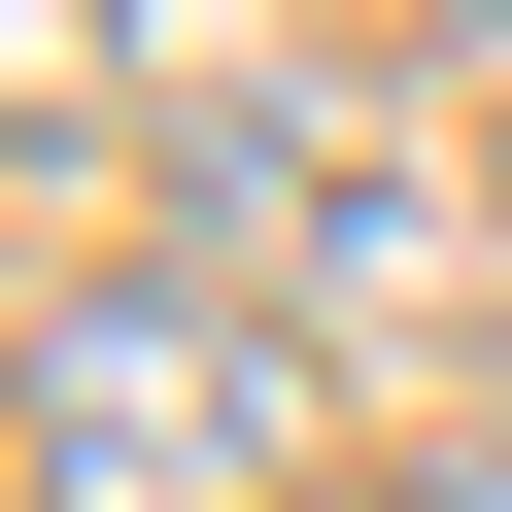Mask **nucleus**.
Segmentation results:
<instances>
[{
  "label": "nucleus",
  "mask_w": 512,
  "mask_h": 512,
  "mask_svg": "<svg viewBox=\"0 0 512 512\" xmlns=\"http://www.w3.org/2000/svg\"><path fill=\"white\" fill-rule=\"evenodd\" d=\"M342 512H512V478H478V444H410V478H342Z\"/></svg>",
  "instance_id": "obj_3"
},
{
  "label": "nucleus",
  "mask_w": 512,
  "mask_h": 512,
  "mask_svg": "<svg viewBox=\"0 0 512 512\" xmlns=\"http://www.w3.org/2000/svg\"><path fill=\"white\" fill-rule=\"evenodd\" d=\"M274 308H205V274H69L35 308V512H239L274 478Z\"/></svg>",
  "instance_id": "obj_1"
},
{
  "label": "nucleus",
  "mask_w": 512,
  "mask_h": 512,
  "mask_svg": "<svg viewBox=\"0 0 512 512\" xmlns=\"http://www.w3.org/2000/svg\"><path fill=\"white\" fill-rule=\"evenodd\" d=\"M171 171L274 239V308H410V274H444V171H410V103H342V69H205Z\"/></svg>",
  "instance_id": "obj_2"
}]
</instances>
